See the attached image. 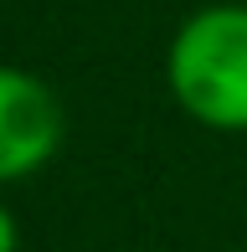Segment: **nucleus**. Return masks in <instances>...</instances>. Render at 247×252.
Wrapping results in <instances>:
<instances>
[{
    "label": "nucleus",
    "mask_w": 247,
    "mask_h": 252,
    "mask_svg": "<svg viewBox=\"0 0 247 252\" xmlns=\"http://www.w3.org/2000/svg\"><path fill=\"white\" fill-rule=\"evenodd\" d=\"M170 88L211 129H247V10L216 5L185 21L170 47Z\"/></svg>",
    "instance_id": "1"
},
{
    "label": "nucleus",
    "mask_w": 247,
    "mask_h": 252,
    "mask_svg": "<svg viewBox=\"0 0 247 252\" xmlns=\"http://www.w3.org/2000/svg\"><path fill=\"white\" fill-rule=\"evenodd\" d=\"M62 139V108L36 77L0 67V180L31 175Z\"/></svg>",
    "instance_id": "2"
},
{
    "label": "nucleus",
    "mask_w": 247,
    "mask_h": 252,
    "mask_svg": "<svg viewBox=\"0 0 247 252\" xmlns=\"http://www.w3.org/2000/svg\"><path fill=\"white\" fill-rule=\"evenodd\" d=\"M0 252H16V221H10L5 206H0Z\"/></svg>",
    "instance_id": "3"
}]
</instances>
